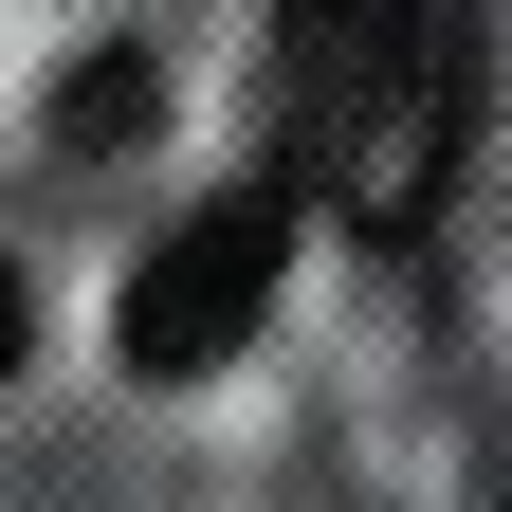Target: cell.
<instances>
[{
  "label": "cell",
  "mask_w": 512,
  "mask_h": 512,
  "mask_svg": "<svg viewBox=\"0 0 512 512\" xmlns=\"http://www.w3.org/2000/svg\"><path fill=\"white\" fill-rule=\"evenodd\" d=\"M476 128V19L458 0H275V147L366 238L439 220V165Z\"/></svg>",
  "instance_id": "6da1fadb"
},
{
  "label": "cell",
  "mask_w": 512,
  "mask_h": 512,
  "mask_svg": "<svg viewBox=\"0 0 512 512\" xmlns=\"http://www.w3.org/2000/svg\"><path fill=\"white\" fill-rule=\"evenodd\" d=\"M275 256H293V183H220L183 238H147V275H128V366L147 384H202L256 348V311H275Z\"/></svg>",
  "instance_id": "7a4b0ae2"
},
{
  "label": "cell",
  "mask_w": 512,
  "mask_h": 512,
  "mask_svg": "<svg viewBox=\"0 0 512 512\" xmlns=\"http://www.w3.org/2000/svg\"><path fill=\"white\" fill-rule=\"evenodd\" d=\"M55 128H74V147H110V128H147V74H128V55H92V74H74V110H55Z\"/></svg>",
  "instance_id": "3957f363"
},
{
  "label": "cell",
  "mask_w": 512,
  "mask_h": 512,
  "mask_svg": "<svg viewBox=\"0 0 512 512\" xmlns=\"http://www.w3.org/2000/svg\"><path fill=\"white\" fill-rule=\"evenodd\" d=\"M0 384H19V275H0Z\"/></svg>",
  "instance_id": "277c9868"
}]
</instances>
